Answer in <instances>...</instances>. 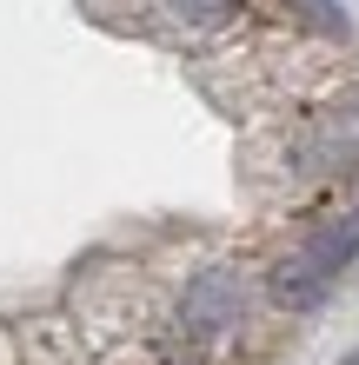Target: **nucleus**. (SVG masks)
<instances>
[{
  "mask_svg": "<svg viewBox=\"0 0 359 365\" xmlns=\"http://www.w3.org/2000/svg\"><path fill=\"white\" fill-rule=\"evenodd\" d=\"M353 252H359V212L340 220V226H320L300 252H286V259L266 272V292L280 299V306H293V312H300V306H320L326 286L353 266Z\"/></svg>",
  "mask_w": 359,
  "mask_h": 365,
  "instance_id": "obj_1",
  "label": "nucleus"
},
{
  "mask_svg": "<svg viewBox=\"0 0 359 365\" xmlns=\"http://www.w3.org/2000/svg\"><path fill=\"white\" fill-rule=\"evenodd\" d=\"M240 319H246V286H240V272H226V266H206L193 286H186V299H180V326H186V339H200V346L240 332Z\"/></svg>",
  "mask_w": 359,
  "mask_h": 365,
  "instance_id": "obj_2",
  "label": "nucleus"
},
{
  "mask_svg": "<svg viewBox=\"0 0 359 365\" xmlns=\"http://www.w3.org/2000/svg\"><path fill=\"white\" fill-rule=\"evenodd\" d=\"M166 14L186 20V27H226L240 14V0H166Z\"/></svg>",
  "mask_w": 359,
  "mask_h": 365,
  "instance_id": "obj_3",
  "label": "nucleus"
},
{
  "mask_svg": "<svg viewBox=\"0 0 359 365\" xmlns=\"http://www.w3.org/2000/svg\"><path fill=\"white\" fill-rule=\"evenodd\" d=\"M293 14L306 20V27H320V34H346V7L340 0H286Z\"/></svg>",
  "mask_w": 359,
  "mask_h": 365,
  "instance_id": "obj_4",
  "label": "nucleus"
},
{
  "mask_svg": "<svg viewBox=\"0 0 359 365\" xmlns=\"http://www.w3.org/2000/svg\"><path fill=\"white\" fill-rule=\"evenodd\" d=\"M346 365H359V352H353V359H346Z\"/></svg>",
  "mask_w": 359,
  "mask_h": 365,
  "instance_id": "obj_5",
  "label": "nucleus"
}]
</instances>
